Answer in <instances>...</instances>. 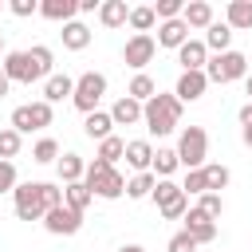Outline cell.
Instances as JSON below:
<instances>
[{
    "label": "cell",
    "mask_w": 252,
    "mask_h": 252,
    "mask_svg": "<svg viewBox=\"0 0 252 252\" xmlns=\"http://www.w3.org/2000/svg\"><path fill=\"white\" fill-rule=\"evenodd\" d=\"M0 71L8 75V83H28L32 87V83H39V79L51 75V47L35 43L28 51H8L4 63H0Z\"/></svg>",
    "instance_id": "1"
},
{
    "label": "cell",
    "mask_w": 252,
    "mask_h": 252,
    "mask_svg": "<svg viewBox=\"0 0 252 252\" xmlns=\"http://www.w3.org/2000/svg\"><path fill=\"white\" fill-rule=\"evenodd\" d=\"M12 201H16V217L20 220H43L47 209L63 205V189L51 185V181H24L12 189Z\"/></svg>",
    "instance_id": "2"
},
{
    "label": "cell",
    "mask_w": 252,
    "mask_h": 252,
    "mask_svg": "<svg viewBox=\"0 0 252 252\" xmlns=\"http://www.w3.org/2000/svg\"><path fill=\"white\" fill-rule=\"evenodd\" d=\"M142 122H146V130L150 134H173L177 130V122H181V102L173 98V94H154L150 102H142Z\"/></svg>",
    "instance_id": "3"
},
{
    "label": "cell",
    "mask_w": 252,
    "mask_h": 252,
    "mask_svg": "<svg viewBox=\"0 0 252 252\" xmlns=\"http://www.w3.org/2000/svg\"><path fill=\"white\" fill-rule=\"evenodd\" d=\"M83 185L94 193V197H102V201H118L122 193H126V177L114 169V165H106V161H87V173H83Z\"/></svg>",
    "instance_id": "4"
},
{
    "label": "cell",
    "mask_w": 252,
    "mask_h": 252,
    "mask_svg": "<svg viewBox=\"0 0 252 252\" xmlns=\"http://www.w3.org/2000/svg\"><path fill=\"white\" fill-rule=\"evenodd\" d=\"M177 161L185 169H205L209 165V134H205V126H185L177 134Z\"/></svg>",
    "instance_id": "5"
},
{
    "label": "cell",
    "mask_w": 252,
    "mask_h": 252,
    "mask_svg": "<svg viewBox=\"0 0 252 252\" xmlns=\"http://www.w3.org/2000/svg\"><path fill=\"white\" fill-rule=\"evenodd\" d=\"M102 94H106V75H102V71H83V75L75 79L71 102H75V110L94 114V110H98V102H102Z\"/></svg>",
    "instance_id": "6"
},
{
    "label": "cell",
    "mask_w": 252,
    "mask_h": 252,
    "mask_svg": "<svg viewBox=\"0 0 252 252\" xmlns=\"http://www.w3.org/2000/svg\"><path fill=\"white\" fill-rule=\"evenodd\" d=\"M248 75V55L244 51H224V55H213L205 63V79L209 83H236Z\"/></svg>",
    "instance_id": "7"
},
{
    "label": "cell",
    "mask_w": 252,
    "mask_h": 252,
    "mask_svg": "<svg viewBox=\"0 0 252 252\" xmlns=\"http://www.w3.org/2000/svg\"><path fill=\"white\" fill-rule=\"evenodd\" d=\"M150 197L158 201V213H161L165 220H181V217L189 213V197H185V193H181V185H177V181H169V177H165V181H158Z\"/></svg>",
    "instance_id": "8"
},
{
    "label": "cell",
    "mask_w": 252,
    "mask_h": 252,
    "mask_svg": "<svg viewBox=\"0 0 252 252\" xmlns=\"http://www.w3.org/2000/svg\"><path fill=\"white\" fill-rule=\"evenodd\" d=\"M43 228H47L51 236H75V232L83 228V213H75V209H67V205H55V209L43 213Z\"/></svg>",
    "instance_id": "9"
},
{
    "label": "cell",
    "mask_w": 252,
    "mask_h": 252,
    "mask_svg": "<svg viewBox=\"0 0 252 252\" xmlns=\"http://www.w3.org/2000/svg\"><path fill=\"white\" fill-rule=\"evenodd\" d=\"M181 220H185V228H181V232H189L197 248H201V244H213V240H217V220H213V217H205V213H201L197 205H189V213H185Z\"/></svg>",
    "instance_id": "10"
},
{
    "label": "cell",
    "mask_w": 252,
    "mask_h": 252,
    "mask_svg": "<svg viewBox=\"0 0 252 252\" xmlns=\"http://www.w3.org/2000/svg\"><path fill=\"white\" fill-rule=\"evenodd\" d=\"M154 55H158V39H154V35H130V39H126V47H122L126 67H134V71H142Z\"/></svg>",
    "instance_id": "11"
},
{
    "label": "cell",
    "mask_w": 252,
    "mask_h": 252,
    "mask_svg": "<svg viewBox=\"0 0 252 252\" xmlns=\"http://www.w3.org/2000/svg\"><path fill=\"white\" fill-rule=\"evenodd\" d=\"M205 91H209L205 71H181V79H177V87H173V98L185 106V102H197Z\"/></svg>",
    "instance_id": "12"
},
{
    "label": "cell",
    "mask_w": 252,
    "mask_h": 252,
    "mask_svg": "<svg viewBox=\"0 0 252 252\" xmlns=\"http://www.w3.org/2000/svg\"><path fill=\"white\" fill-rule=\"evenodd\" d=\"M205 51H213V55H224V51H232V28L224 24V20H213L209 28H205Z\"/></svg>",
    "instance_id": "13"
},
{
    "label": "cell",
    "mask_w": 252,
    "mask_h": 252,
    "mask_svg": "<svg viewBox=\"0 0 252 252\" xmlns=\"http://www.w3.org/2000/svg\"><path fill=\"white\" fill-rule=\"evenodd\" d=\"M39 16L51 24H71L79 16V0H39Z\"/></svg>",
    "instance_id": "14"
},
{
    "label": "cell",
    "mask_w": 252,
    "mask_h": 252,
    "mask_svg": "<svg viewBox=\"0 0 252 252\" xmlns=\"http://www.w3.org/2000/svg\"><path fill=\"white\" fill-rule=\"evenodd\" d=\"M177 63H181V71H205V63H209L205 43H201V39H185V43L177 47Z\"/></svg>",
    "instance_id": "15"
},
{
    "label": "cell",
    "mask_w": 252,
    "mask_h": 252,
    "mask_svg": "<svg viewBox=\"0 0 252 252\" xmlns=\"http://www.w3.org/2000/svg\"><path fill=\"white\" fill-rule=\"evenodd\" d=\"M126 165L134 169V173H146L150 169V161H154V146L146 142V138H138V142H126Z\"/></svg>",
    "instance_id": "16"
},
{
    "label": "cell",
    "mask_w": 252,
    "mask_h": 252,
    "mask_svg": "<svg viewBox=\"0 0 252 252\" xmlns=\"http://www.w3.org/2000/svg\"><path fill=\"white\" fill-rule=\"evenodd\" d=\"M130 20V4L126 0H102L98 4V24L102 28H122Z\"/></svg>",
    "instance_id": "17"
},
{
    "label": "cell",
    "mask_w": 252,
    "mask_h": 252,
    "mask_svg": "<svg viewBox=\"0 0 252 252\" xmlns=\"http://www.w3.org/2000/svg\"><path fill=\"white\" fill-rule=\"evenodd\" d=\"M181 20H185L189 32H193V28H209V24H213V4H209V0H189V4L181 8Z\"/></svg>",
    "instance_id": "18"
},
{
    "label": "cell",
    "mask_w": 252,
    "mask_h": 252,
    "mask_svg": "<svg viewBox=\"0 0 252 252\" xmlns=\"http://www.w3.org/2000/svg\"><path fill=\"white\" fill-rule=\"evenodd\" d=\"M189 39V28H185V20H165V24H158V47H181Z\"/></svg>",
    "instance_id": "19"
},
{
    "label": "cell",
    "mask_w": 252,
    "mask_h": 252,
    "mask_svg": "<svg viewBox=\"0 0 252 252\" xmlns=\"http://www.w3.org/2000/svg\"><path fill=\"white\" fill-rule=\"evenodd\" d=\"M71 91H75V79L71 75H47L43 79V102H63V98H71Z\"/></svg>",
    "instance_id": "20"
},
{
    "label": "cell",
    "mask_w": 252,
    "mask_h": 252,
    "mask_svg": "<svg viewBox=\"0 0 252 252\" xmlns=\"http://www.w3.org/2000/svg\"><path fill=\"white\" fill-rule=\"evenodd\" d=\"M110 122H114V126H134V122H142V102H134L130 94H122V98L110 106Z\"/></svg>",
    "instance_id": "21"
},
{
    "label": "cell",
    "mask_w": 252,
    "mask_h": 252,
    "mask_svg": "<svg viewBox=\"0 0 252 252\" xmlns=\"http://www.w3.org/2000/svg\"><path fill=\"white\" fill-rule=\"evenodd\" d=\"M224 24H228L232 32H248V28H252V0H228Z\"/></svg>",
    "instance_id": "22"
},
{
    "label": "cell",
    "mask_w": 252,
    "mask_h": 252,
    "mask_svg": "<svg viewBox=\"0 0 252 252\" xmlns=\"http://www.w3.org/2000/svg\"><path fill=\"white\" fill-rule=\"evenodd\" d=\"M63 47L67 51H83V47H91V28L83 24V20H71V24H63Z\"/></svg>",
    "instance_id": "23"
},
{
    "label": "cell",
    "mask_w": 252,
    "mask_h": 252,
    "mask_svg": "<svg viewBox=\"0 0 252 252\" xmlns=\"http://www.w3.org/2000/svg\"><path fill=\"white\" fill-rule=\"evenodd\" d=\"M91 201H94V193H91L83 181H71V185H63V205H67V209H75V213H87V209H91Z\"/></svg>",
    "instance_id": "24"
},
{
    "label": "cell",
    "mask_w": 252,
    "mask_h": 252,
    "mask_svg": "<svg viewBox=\"0 0 252 252\" xmlns=\"http://www.w3.org/2000/svg\"><path fill=\"white\" fill-rule=\"evenodd\" d=\"M110 130H114L110 110H94V114H87V122H83V134H87V138H94V142L110 138Z\"/></svg>",
    "instance_id": "25"
},
{
    "label": "cell",
    "mask_w": 252,
    "mask_h": 252,
    "mask_svg": "<svg viewBox=\"0 0 252 252\" xmlns=\"http://www.w3.org/2000/svg\"><path fill=\"white\" fill-rule=\"evenodd\" d=\"M126 94H130L134 102H150V98L158 94V83H154V79H150L146 71H138V75L130 79V87H126Z\"/></svg>",
    "instance_id": "26"
},
{
    "label": "cell",
    "mask_w": 252,
    "mask_h": 252,
    "mask_svg": "<svg viewBox=\"0 0 252 252\" xmlns=\"http://www.w3.org/2000/svg\"><path fill=\"white\" fill-rule=\"evenodd\" d=\"M181 161H177V150H154V161H150V173L158 177V181H165L173 169H177Z\"/></svg>",
    "instance_id": "27"
},
{
    "label": "cell",
    "mask_w": 252,
    "mask_h": 252,
    "mask_svg": "<svg viewBox=\"0 0 252 252\" xmlns=\"http://www.w3.org/2000/svg\"><path fill=\"white\" fill-rule=\"evenodd\" d=\"M154 185H158V177H154L150 169H146V173H134V177L126 181V197H130V201H146V197L154 193Z\"/></svg>",
    "instance_id": "28"
},
{
    "label": "cell",
    "mask_w": 252,
    "mask_h": 252,
    "mask_svg": "<svg viewBox=\"0 0 252 252\" xmlns=\"http://www.w3.org/2000/svg\"><path fill=\"white\" fill-rule=\"evenodd\" d=\"M83 173H87V161H83L79 154H63V158H59V177H63V185L83 181Z\"/></svg>",
    "instance_id": "29"
},
{
    "label": "cell",
    "mask_w": 252,
    "mask_h": 252,
    "mask_svg": "<svg viewBox=\"0 0 252 252\" xmlns=\"http://www.w3.org/2000/svg\"><path fill=\"white\" fill-rule=\"evenodd\" d=\"M126 24L134 28V35H150V28L158 24V16H154L150 4H142V8H130V20H126Z\"/></svg>",
    "instance_id": "30"
},
{
    "label": "cell",
    "mask_w": 252,
    "mask_h": 252,
    "mask_svg": "<svg viewBox=\"0 0 252 252\" xmlns=\"http://www.w3.org/2000/svg\"><path fill=\"white\" fill-rule=\"evenodd\" d=\"M122 154H126V142L110 134V138H102V142H98V154H94V158H98V161H106V165H114Z\"/></svg>",
    "instance_id": "31"
},
{
    "label": "cell",
    "mask_w": 252,
    "mask_h": 252,
    "mask_svg": "<svg viewBox=\"0 0 252 252\" xmlns=\"http://www.w3.org/2000/svg\"><path fill=\"white\" fill-rule=\"evenodd\" d=\"M32 161H39V165L59 161V142H55V138H39V142L32 146Z\"/></svg>",
    "instance_id": "32"
},
{
    "label": "cell",
    "mask_w": 252,
    "mask_h": 252,
    "mask_svg": "<svg viewBox=\"0 0 252 252\" xmlns=\"http://www.w3.org/2000/svg\"><path fill=\"white\" fill-rule=\"evenodd\" d=\"M228 165H220V161H209L205 165V185H209V193H220L224 185H228Z\"/></svg>",
    "instance_id": "33"
},
{
    "label": "cell",
    "mask_w": 252,
    "mask_h": 252,
    "mask_svg": "<svg viewBox=\"0 0 252 252\" xmlns=\"http://www.w3.org/2000/svg\"><path fill=\"white\" fill-rule=\"evenodd\" d=\"M20 146H24V138L8 126V130H0V161H12L16 154H20Z\"/></svg>",
    "instance_id": "34"
},
{
    "label": "cell",
    "mask_w": 252,
    "mask_h": 252,
    "mask_svg": "<svg viewBox=\"0 0 252 252\" xmlns=\"http://www.w3.org/2000/svg\"><path fill=\"white\" fill-rule=\"evenodd\" d=\"M181 193H185V197H201V193H209V185H205V169H189L185 181H181Z\"/></svg>",
    "instance_id": "35"
},
{
    "label": "cell",
    "mask_w": 252,
    "mask_h": 252,
    "mask_svg": "<svg viewBox=\"0 0 252 252\" xmlns=\"http://www.w3.org/2000/svg\"><path fill=\"white\" fill-rule=\"evenodd\" d=\"M181 0H158L154 4V16H158V24H165V20H181Z\"/></svg>",
    "instance_id": "36"
},
{
    "label": "cell",
    "mask_w": 252,
    "mask_h": 252,
    "mask_svg": "<svg viewBox=\"0 0 252 252\" xmlns=\"http://www.w3.org/2000/svg\"><path fill=\"white\" fill-rule=\"evenodd\" d=\"M197 209H201L205 217H213V220H217V217L224 213V201H220V193H201V201H197Z\"/></svg>",
    "instance_id": "37"
},
{
    "label": "cell",
    "mask_w": 252,
    "mask_h": 252,
    "mask_svg": "<svg viewBox=\"0 0 252 252\" xmlns=\"http://www.w3.org/2000/svg\"><path fill=\"white\" fill-rule=\"evenodd\" d=\"M8 12H12V16H20V20H28V16H35V12H39V0H8Z\"/></svg>",
    "instance_id": "38"
},
{
    "label": "cell",
    "mask_w": 252,
    "mask_h": 252,
    "mask_svg": "<svg viewBox=\"0 0 252 252\" xmlns=\"http://www.w3.org/2000/svg\"><path fill=\"white\" fill-rule=\"evenodd\" d=\"M165 252H197V244H193V236H189V232H173V236H169V244H165Z\"/></svg>",
    "instance_id": "39"
},
{
    "label": "cell",
    "mask_w": 252,
    "mask_h": 252,
    "mask_svg": "<svg viewBox=\"0 0 252 252\" xmlns=\"http://www.w3.org/2000/svg\"><path fill=\"white\" fill-rule=\"evenodd\" d=\"M20 185V177H16V165L12 161H0V193H12Z\"/></svg>",
    "instance_id": "40"
},
{
    "label": "cell",
    "mask_w": 252,
    "mask_h": 252,
    "mask_svg": "<svg viewBox=\"0 0 252 252\" xmlns=\"http://www.w3.org/2000/svg\"><path fill=\"white\" fill-rule=\"evenodd\" d=\"M236 118H240V126H252V102H244V106H240V114H236Z\"/></svg>",
    "instance_id": "41"
},
{
    "label": "cell",
    "mask_w": 252,
    "mask_h": 252,
    "mask_svg": "<svg viewBox=\"0 0 252 252\" xmlns=\"http://www.w3.org/2000/svg\"><path fill=\"white\" fill-rule=\"evenodd\" d=\"M102 0H79V12H98Z\"/></svg>",
    "instance_id": "42"
},
{
    "label": "cell",
    "mask_w": 252,
    "mask_h": 252,
    "mask_svg": "<svg viewBox=\"0 0 252 252\" xmlns=\"http://www.w3.org/2000/svg\"><path fill=\"white\" fill-rule=\"evenodd\" d=\"M8 87H12V83H8V75H4V71H0V98H4V94H8Z\"/></svg>",
    "instance_id": "43"
},
{
    "label": "cell",
    "mask_w": 252,
    "mask_h": 252,
    "mask_svg": "<svg viewBox=\"0 0 252 252\" xmlns=\"http://www.w3.org/2000/svg\"><path fill=\"white\" fill-rule=\"evenodd\" d=\"M240 138H244V146L252 150V126H244V130H240Z\"/></svg>",
    "instance_id": "44"
},
{
    "label": "cell",
    "mask_w": 252,
    "mask_h": 252,
    "mask_svg": "<svg viewBox=\"0 0 252 252\" xmlns=\"http://www.w3.org/2000/svg\"><path fill=\"white\" fill-rule=\"evenodd\" d=\"M244 91H248V102H252V71L244 75Z\"/></svg>",
    "instance_id": "45"
},
{
    "label": "cell",
    "mask_w": 252,
    "mask_h": 252,
    "mask_svg": "<svg viewBox=\"0 0 252 252\" xmlns=\"http://www.w3.org/2000/svg\"><path fill=\"white\" fill-rule=\"evenodd\" d=\"M118 252H146V248H142V244H122Z\"/></svg>",
    "instance_id": "46"
},
{
    "label": "cell",
    "mask_w": 252,
    "mask_h": 252,
    "mask_svg": "<svg viewBox=\"0 0 252 252\" xmlns=\"http://www.w3.org/2000/svg\"><path fill=\"white\" fill-rule=\"evenodd\" d=\"M0 51H4V35H0Z\"/></svg>",
    "instance_id": "47"
},
{
    "label": "cell",
    "mask_w": 252,
    "mask_h": 252,
    "mask_svg": "<svg viewBox=\"0 0 252 252\" xmlns=\"http://www.w3.org/2000/svg\"><path fill=\"white\" fill-rule=\"evenodd\" d=\"M0 8H4V0H0Z\"/></svg>",
    "instance_id": "48"
}]
</instances>
